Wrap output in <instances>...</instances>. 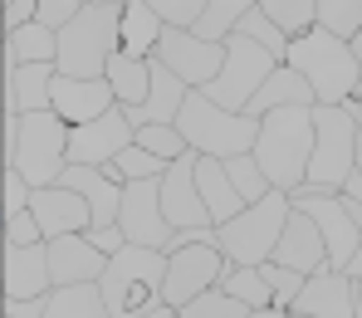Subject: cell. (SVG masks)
<instances>
[{
  "label": "cell",
  "instance_id": "cell-1",
  "mask_svg": "<svg viewBox=\"0 0 362 318\" xmlns=\"http://www.w3.org/2000/svg\"><path fill=\"white\" fill-rule=\"evenodd\" d=\"M69 132L59 113H30V118H10L5 113V167L20 172L35 191L59 187L69 172Z\"/></svg>",
  "mask_w": 362,
  "mask_h": 318
},
{
  "label": "cell",
  "instance_id": "cell-2",
  "mask_svg": "<svg viewBox=\"0 0 362 318\" xmlns=\"http://www.w3.org/2000/svg\"><path fill=\"white\" fill-rule=\"evenodd\" d=\"M255 162L274 191H284V196L303 191L308 162H313V108H279V113L259 118Z\"/></svg>",
  "mask_w": 362,
  "mask_h": 318
},
{
  "label": "cell",
  "instance_id": "cell-3",
  "mask_svg": "<svg viewBox=\"0 0 362 318\" xmlns=\"http://www.w3.org/2000/svg\"><path fill=\"white\" fill-rule=\"evenodd\" d=\"M358 132H362L358 98L348 108H313V162H308L303 191H313V196H343V187L358 172Z\"/></svg>",
  "mask_w": 362,
  "mask_h": 318
},
{
  "label": "cell",
  "instance_id": "cell-4",
  "mask_svg": "<svg viewBox=\"0 0 362 318\" xmlns=\"http://www.w3.org/2000/svg\"><path fill=\"white\" fill-rule=\"evenodd\" d=\"M284 64L313 88L318 108H348V103L358 98V88H362V64H358V54H353V45H343V40L323 35V30L294 40Z\"/></svg>",
  "mask_w": 362,
  "mask_h": 318
},
{
  "label": "cell",
  "instance_id": "cell-5",
  "mask_svg": "<svg viewBox=\"0 0 362 318\" xmlns=\"http://www.w3.org/2000/svg\"><path fill=\"white\" fill-rule=\"evenodd\" d=\"M127 0H83L78 20L59 35V73L64 78H103L118 54V25Z\"/></svg>",
  "mask_w": 362,
  "mask_h": 318
},
{
  "label": "cell",
  "instance_id": "cell-6",
  "mask_svg": "<svg viewBox=\"0 0 362 318\" xmlns=\"http://www.w3.org/2000/svg\"><path fill=\"white\" fill-rule=\"evenodd\" d=\"M289 216H294V196L269 191L264 201L245 206L230 225L216 230V245H221V254L230 264H240V269H264L274 259V250H279V240H284Z\"/></svg>",
  "mask_w": 362,
  "mask_h": 318
},
{
  "label": "cell",
  "instance_id": "cell-7",
  "mask_svg": "<svg viewBox=\"0 0 362 318\" xmlns=\"http://www.w3.org/2000/svg\"><path fill=\"white\" fill-rule=\"evenodd\" d=\"M162 284H167V254L127 245L122 254L108 259V274L98 289H103L108 318H142L162 309Z\"/></svg>",
  "mask_w": 362,
  "mask_h": 318
},
{
  "label": "cell",
  "instance_id": "cell-8",
  "mask_svg": "<svg viewBox=\"0 0 362 318\" xmlns=\"http://www.w3.org/2000/svg\"><path fill=\"white\" fill-rule=\"evenodd\" d=\"M177 132L186 137V147L196 157H211V162H235V157H250L255 152V137H259V123L250 113H226L216 108L206 93H191L186 108L177 118Z\"/></svg>",
  "mask_w": 362,
  "mask_h": 318
},
{
  "label": "cell",
  "instance_id": "cell-9",
  "mask_svg": "<svg viewBox=\"0 0 362 318\" xmlns=\"http://www.w3.org/2000/svg\"><path fill=\"white\" fill-rule=\"evenodd\" d=\"M274 69H279V59H274L269 49H259L255 40L235 35V40L226 45V69H221V78L206 88V98H211L216 108H226V113H245L250 98L274 78Z\"/></svg>",
  "mask_w": 362,
  "mask_h": 318
},
{
  "label": "cell",
  "instance_id": "cell-10",
  "mask_svg": "<svg viewBox=\"0 0 362 318\" xmlns=\"http://www.w3.org/2000/svg\"><path fill=\"white\" fill-rule=\"evenodd\" d=\"M226 269H230V259L221 254V245H216V240H211V245H186V250L167 254V284H162V304L181 314L191 299H201V294L221 289Z\"/></svg>",
  "mask_w": 362,
  "mask_h": 318
},
{
  "label": "cell",
  "instance_id": "cell-11",
  "mask_svg": "<svg viewBox=\"0 0 362 318\" xmlns=\"http://www.w3.org/2000/svg\"><path fill=\"white\" fill-rule=\"evenodd\" d=\"M294 211L318 225V235H323V245H328V269H343V274H348V264H353V254H358V245H362V230L353 225V216H348V201H343V196L299 191V196H294Z\"/></svg>",
  "mask_w": 362,
  "mask_h": 318
},
{
  "label": "cell",
  "instance_id": "cell-12",
  "mask_svg": "<svg viewBox=\"0 0 362 318\" xmlns=\"http://www.w3.org/2000/svg\"><path fill=\"white\" fill-rule=\"evenodd\" d=\"M118 230L127 235V245H142V250H162L172 245V225L162 216V182H137V187L122 191V211H118Z\"/></svg>",
  "mask_w": 362,
  "mask_h": 318
},
{
  "label": "cell",
  "instance_id": "cell-13",
  "mask_svg": "<svg viewBox=\"0 0 362 318\" xmlns=\"http://www.w3.org/2000/svg\"><path fill=\"white\" fill-rule=\"evenodd\" d=\"M137 142V127L127 123V108H113L108 118L69 132V167H113Z\"/></svg>",
  "mask_w": 362,
  "mask_h": 318
},
{
  "label": "cell",
  "instance_id": "cell-14",
  "mask_svg": "<svg viewBox=\"0 0 362 318\" xmlns=\"http://www.w3.org/2000/svg\"><path fill=\"white\" fill-rule=\"evenodd\" d=\"M162 216L172 230H206L211 225V211H206L201 187H196V152L172 162V172L162 177Z\"/></svg>",
  "mask_w": 362,
  "mask_h": 318
},
{
  "label": "cell",
  "instance_id": "cell-15",
  "mask_svg": "<svg viewBox=\"0 0 362 318\" xmlns=\"http://www.w3.org/2000/svg\"><path fill=\"white\" fill-rule=\"evenodd\" d=\"M30 216L40 220L45 240H69V235H88V230H93V211H88V201H83L78 191H69V187L35 191Z\"/></svg>",
  "mask_w": 362,
  "mask_h": 318
},
{
  "label": "cell",
  "instance_id": "cell-16",
  "mask_svg": "<svg viewBox=\"0 0 362 318\" xmlns=\"http://www.w3.org/2000/svg\"><path fill=\"white\" fill-rule=\"evenodd\" d=\"M294 314H303V318H362L358 279H348L343 269H318V274L303 284Z\"/></svg>",
  "mask_w": 362,
  "mask_h": 318
},
{
  "label": "cell",
  "instance_id": "cell-17",
  "mask_svg": "<svg viewBox=\"0 0 362 318\" xmlns=\"http://www.w3.org/2000/svg\"><path fill=\"white\" fill-rule=\"evenodd\" d=\"M118 108L108 78H54V113H59L69 127H88L98 118H108Z\"/></svg>",
  "mask_w": 362,
  "mask_h": 318
},
{
  "label": "cell",
  "instance_id": "cell-18",
  "mask_svg": "<svg viewBox=\"0 0 362 318\" xmlns=\"http://www.w3.org/2000/svg\"><path fill=\"white\" fill-rule=\"evenodd\" d=\"M49 294H54L49 245H25V250H5V299H10V304L49 299Z\"/></svg>",
  "mask_w": 362,
  "mask_h": 318
},
{
  "label": "cell",
  "instance_id": "cell-19",
  "mask_svg": "<svg viewBox=\"0 0 362 318\" xmlns=\"http://www.w3.org/2000/svg\"><path fill=\"white\" fill-rule=\"evenodd\" d=\"M54 64H25V69H5V113L10 118H30V113H49L54 108Z\"/></svg>",
  "mask_w": 362,
  "mask_h": 318
},
{
  "label": "cell",
  "instance_id": "cell-20",
  "mask_svg": "<svg viewBox=\"0 0 362 318\" xmlns=\"http://www.w3.org/2000/svg\"><path fill=\"white\" fill-rule=\"evenodd\" d=\"M59 187L78 191L83 201H88V211H93V230H103V225H118V211H122V182L118 177H108L103 167H69L59 177Z\"/></svg>",
  "mask_w": 362,
  "mask_h": 318
},
{
  "label": "cell",
  "instance_id": "cell-21",
  "mask_svg": "<svg viewBox=\"0 0 362 318\" xmlns=\"http://www.w3.org/2000/svg\"><path fill=\"white\" fill-rule=\"evenodd\" d=\"M49 269H54V289H69V284H103L108 254L93 250L88 235H69V240H49Z\"/></svg>",
  "mask_w": 362,
  "mask_h": 318
},
{
  "label": "cell",
  "instance_id": "cell-22",
  "mask_svg": "<svg viewBox=\"0 0 362 318\" xmlns=\"http://www.w3.org/2000/svg\"><path fill=\"white\" fill-rule=\"evenodd\" d=\"M274 264H284V269H294L303 279H313L318 269H328V245H323V235H318V225L308 220V216H289V225H284V240H279V250H274Z\"/></svg>",
  "mask_w": 362,
  "mask_h": 318
},
{
  "label": "cell",
  "instance_id": "cell-23",
  "mask_svg": "<svg viewBox=\"0 0 362 318\" xmlns=\"http://www.w3.org/2000/svg\"><path fill=\"white\" fill-rule=\"evenodd\" d=\"M279 108H318L313 88L303 83L289 64H279V69H274V78H269V83H264L255 98H250V108H245V113L259 123V118H269V113H279Z\"/></svg>",
  "mask_w": 362,
  "mask_h": 318
},
{
  "label": "cell",
  "instance_id": "cell-24",
  "mask_svg": "<svg viewBox=\"0 0 362 318\" xmlns=\"http://www.w3.org/2000/svg\"><path fill=\"white\" fill-rule=\"evenodd\" d=\"M196 187H201V201H206V211H211V225H216V230H221V225H230V220L245 211L240 191L230 187V177H226V162L196 157Z\"/></svg>",
  "mask_w": 362,
  "mask_h": 318
},
{
  "label": "cell",
  "instance_id": "cell-25",
  "mask_svg": "<svg viewBox=\"0 0 362 318\" xmlns=\"http://www.w3.org/2000/svg\"><path fill=\"white\" fill-rule=\"evenodd\" d=\"M162 35H167V25L157 20L152 0H127V5H122V25H118L122 54H132V59H152L157 45H162Z\"/></svg>",
  "mask_w": 362,
  "mask_h": 318
},
{
  "label": "cell",
  "instance_id": "cell-26",
  "mask_svg": "<svg viewBox=\"0 0 362 318\" xmlns=\"http://www.w3.org/2000/svg\"><path fill=\"white\" fill-rule=\"evenodd\" d=\"M103 78H108L113 98H118V108L137 113V108L147 103V93H152V59H132V54H122V49H118Z\"/></svg>",
  "mask_w": 362,
  "mask_h": 318
},
{
  "label": "cell",
  "instance_id": "cell-27",
  "mask_svg": "<svg viewBox=\"0 0 362 318\" xmlns=\"http://www.w3.org/2000/svg\"><path fill=\"white\" fill-rule=\"evenodd\" d=\"M25 64H54L59 69V35L45 30L40 20L5 35V69H25Z\"/></svg>",
  "mask_w": 362,
  "mask_h": 318
},
{
  "label": "cell",
  "instance_id": "cell-28",
  "mask_svg": "<svg viewBox=\"0 0 362 318\" xmlns=\"http://www.w3.org/2000/svg\"><path fill=\"white\" fill-rule=\"evenodd\" d=\"M259 10L289 45L318 30V0H259Z\"/></svg>",
  "mask_w": 362,
  "mask_h": 318
},
{
  "label": "cell",
  "instance_id": "cell-29",
  "mask_svg": "<svg viewBox=\"0 0 362 318\" xmlns=\"http://www.w3.org/2000/svg\"><path fill=\"white\" fill-rule=\"evenodd\" d=\"M250 5H255V0H206V15H201V25H196L191 35L206 40V45H230V40L240 35V20H245Z\"/></svg>",
  "mask_w": 362,
  "mask_h": 318
},
{
  "label": "cell",
  "instance_id": "cell-30",
  "mask_svg": "<svg viewBox=\"0 0 362 318\" xmlns=\"http://www.w3.org/2000/svg\"><path fill=\"white\" fill-rule=\"evenodd\" d=\"M45 318H108L103 289H98V284H69V289H54L49 304H45Z\"/></svg>",
  "mask_w": 362,
  "mask_h": 318
},
{
  "label": "cell",
  "instance_id": "cell-31",
  "mask_svg": "<svg viewBox=\"0 0 362 318\" xmlns=\"http://www.w3.org/2000/svg\"><path fill=\"white\" fill-rule=\"evenodd\" d=\"M221 289H226L230 299H240L250 314L274 309V289L264 284V274H259V269H240V264H230V269H226V279H221Z\"/></svg>",
  "mask_w": 362,
  "mask_h": 318
},
{
  "label": "cell",
  "instance_id": "cell-32",
  "mask_svg": "<svg viewBox=\"0 0 362 318\" xmlns=\"http://www.w3.org/2000/svg\"><path fill=\"white\" fill-rule=\"evenodd\" d=\"M318 30L353 45L362 35V0H318Z\"/></svg>",
  "mask_w": 362,
  "mask_h": 318
},
{
  "label": "cell",
  "instance_id": "cell-33",
  "mask_svg": "<svg viewBox=\"0 0 362 318\" xmlns=\"http://www.w3.org/2000/svg\"><path fill=\"white\" fill-rule=\"evenodd\" d=\"M226 177H230V187L240 191V201L245 206H255V201H264L269 196V177L259 172V162H255V152L250 157H235V162H226Z\"/></svg>",
  "mask_w": 362,
  "mask_h": 318
},
{
  "label": "cell",
  "instance_id": "cell-34",
  "mask_svg": "<svg viewBox=\"0 0 362 318\" xmlns=\"http://www.w3.org/2000/svg\"><path fill=\"white\" fill-rule=\"evenodd\" d=\"M240 35H245V40H255L259 49H269V54H274L279 64L289 59V40H284V35H279V30H274V25L264 20V10H259V0H255V5L245 10V20H240Z\"/></svg>",
  "mask_w": 362,
  "mask_h": 318
},
{
  "label": "cell",
  "instance_id": "cell-35",
  "mask_svg": "<svg viewBox=\"0 0 362 318\" xmlns=\"http://www.w3.org/2000/svg\"><path fill=\"white\" fill-rule=\"evenodd\" d=\"M137 147L142 152H152L157 162H181V157H191V147H186V137H181L177 127H137Z\"/></svg>",
  "mask_w": 362,
  "mask_h": 318
},
{
  "label": "cell",
  "instance_id": "cell-36",
  "mask_svg": "<svg viewBox=\"0 0 362 318\" xmlns=\"http://www.w3.org/2000/svg\"><path fill=\"white\" fill-rule=\"evenodd\" d=\"M259 274H264V284L274 289V309L294 314V304H299V294H303V284H308V279H303V274H294V269H284V264H274V259H269Z\"/></svg>",
  "mask_w": 362,
  "mask_h": 318
},
{
  "label": "cell",
  "instance_id": "cell-37",
  "mask_svg": "<svg viewBox=\"0 0 362 318\" xmlns=\"http://www.w3.org/2000/svg\"><path fill=\"white\" fill-rule=\"evenodd\" d=\"M181 318H250V309H245L240 299H230L226 289H211V294L191 299V304L181 309Z\"/></svg>",
  "mask_w": 362,
  "mask_h": 318
},
{
  "label": "cell",
  "instance_id": "cell-38",
  "mask_svg": "<svg viewBox=\"0 0 362 318\" xmlns=\"http://www.w3.org/2000/svg\"><path fill=\"white\" fill-rule=\"evenodd\" d=\"M152 10L167 30H196L206 15V0H152Z\"/></svg>",
  "mask_w": 362,
  "mask_h": 318
},
{
  "label": "cell",
  "instance_id": "cell-39",
  "mask_svg": "<svg viewBox=\"0 0 362 318\" xmlns=\"http://www.w3.org/2000/svg\"><path fill=\"white\" fill-rule=\"evenodd\" d=\"M25 245H49V240H45V230H40V220H35L30 211L5 220V250H25Z\"/></svg>",
  "mask_w": 362,
  "mask_h": 318
},
{
  "label": "cell",
  "instance_id": "cell-40",
  "mask_svg": "<svg viewBox=\"0 0 362 318\" xmlns=\"http://www.w3.org/2000/svg\"><path fill=\"white\" fill-rule=\"evenodd\" d=\"M78 10H83V0H40V25L54 30V35H64V30L78 20Z\"/></svg>",
  "mask_w": 362,
  "mask_h": 318
},
{
  "label": "cell",
  "instance_id": "cell-41",
  "mask_svg": "<svg viewBox=\"0 0 362 318\" xmlns=\"http://www.w3.org/2000/svg\"><path fill=\"white\" fill-rule=\"evenodd\" d=\"M30 201H35V187H30L20 172H10V167H5V220H10V216H25V211H30Z\"/></svg>",
  "mask_w": 362,
  "mask_h": 318
},
{
  "label": "cell",
  "instance_id": "cell-42",
  "mask_svg": "<svg viewBox=\"0 0 362 318\" xmlns=\"http://www.w3.org/2000/svg\"><path fill=\"white\" fill-rule=\"evenodd\" d=\"M88 245H93L98 254H108V259H113V254L127 250V235H122L118 225H103V230H88Z\"/></svg>",
  "mask_w": 362,
  "mask_h": 318
},
{
  "label": "cell",
  "instance_id": "cell-43",
  "mask_svg": "<svg viewBox=\"0 0 362 318\" xmlns=\"http://www.w3.org/2000/svg\"><path fill=\"white\" fill-rule=\"evenodd\" d=\"M45 304L49 299H30V304H10L5 299V318H45Z\"/></svg>",
  "mask_w": 362,
  "mask_h": 318
},
{
  "label": "cell",
  "instance_id": "cell-44",
  "mask_svg": "<svg viewBox=\"0 0 362 318\" xmlns=\"http://www.w3.org/2000/svg\"><path fill=\"white\" fill-rule=\"evenodd\" d=\"M343 196H348V201H358V206H362V172H353V182L343 187Z\"/></svg>",
  "mask_w": 362,
  "mask_h": 318
},
{
  "label": "cell",
  "instance_id": "cell-45",
  "mask_svg": "<svg viewBox=\"0 0 362 318\" xmlns=\"http://www.w3.org/2000/svg\"><path fill=\"white\" fill-rule=\"evenodd\" d=\"M348 279H358V284H362V245H358V254H353V264H348Z\"/></svg>",
  "mask_w": 362,
  "mask_h": 318
},
{
  "label": "cell",
  "instance_id": "cell-46",
  "mask_svg": "<svg viewBox=\"0 0 362 318\" xmlns=\"http://www.w3.org/2000/svg\"><path fill=\"white\" fill-rule=\"evenodd\" d=\"M343 201H348V196H343ZM348 216H353V225L362 230V206H358V201H348Z\"/></svg>",
  "mask_w": 362,
  "mask_h": 318
},
{
  "label": "cell",
  "instance_id": "cell-47",
  "mask_svg": "<svg viewBox=\"0 0 362 318\" xmlns=\"http://www.w3.org/2000/svg\"><path fill=\"white\" fill-rule=\"evenodd\" d=\"M142 318H177V309H167V304H162V309H152V314H142Z\"/></svg>",
  "mask_w": 362,
  "mask_h": 318
},
{
  "label": "cell",
  "instance_id": "cell-48",
  "mask_svg": "<svg viewBox=\"0 0 362 318\" xmlns=\"http://www.w3.org/2000/svg\"><path fill=\"white\" fill-rule=\"evenodd\" d=\"M250 318H289L284 309H264V314H250Z\"/></svg>",
  "mask_w": 362,
  "mask_h": 318
},
{
  "label": "cell",
  "instance_id": "cell-49",
  "mask_svg": "<svg viewBox=\"0 0 362 318\" xmlns=\"http://www.w3.org/2000/svg\"><path fill=\"white\" fill-rule=\"evenodd\" d=\"M353 54H358V64H362V35H358V40H353Z\"/></svg>",
  "mask_w": 362,
  "mask_h": 318
},
{
  "label": "cell",
  "instance_id": "cell-50",
  "mask_svg": "<svg viewBox=\"0 0 362 318\" xmlns=\"http://www.w3.org/2000/svg\"><path fill=\"white\" fill-rule=\"evenodd\" d=\"M358 172H362V132H358Z\"/></svg>",
  "mask_w": 362,
  "mask_h": 318
},
{
  "label": "cell",
  "instance_id": "cell-51",
  "mask_svg": "<svg viewBox=\"0 0 362 318\" xmlns=\"http://www.w3.org/2000/svg\"><path fill=\"white\" fill-rule=\"evenodd\" d=\"M358 309H362V284H358Z\"/></svg>",
  "mask_w": 362,
  "mask_h": 318
},
{
  "label": "cell",
  "instance_id": "cell-52",
  "mask_svg": "<svg viewBox=\"0 0 362 318\" xmlns=\"http://www.w3.org/2000/svg\"><path fill=\"white\" fill-rule=\"evenodd\" d=\"M358 113H362V88H358Z\"/></svg>",
  "mask_w": 362,
  "mask_h": 318
},
{
  "label": "cell",
  "instance_id": "cell-53",
  "mask_svg": "<svg viewBox=\"0 0 362 318\" xmlns=\"http://www.w3.org/2000/svg\"><path fill=\"white\" fill-rule=\"evenodd\" d=\"M289 318H303V314H289Z\"/></svg>",
  "mask_w": 362,
  "mask_h": 318
},
{
  "label": "cell",
  "instance_id": "cell-54",
  "mask_svg": "<svg viewBox=\"0 0 362 318\" xmlns=\"http://www.w3.org/2000/svg\"><path fill=\"white\" fill-rule=\"evenodd\" d=\"M177 318H181V314H177Z\"/></svg>",
  "mask_w": 362,
  "mask_h": 318
}]
</instances>
